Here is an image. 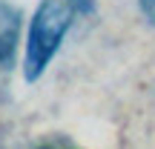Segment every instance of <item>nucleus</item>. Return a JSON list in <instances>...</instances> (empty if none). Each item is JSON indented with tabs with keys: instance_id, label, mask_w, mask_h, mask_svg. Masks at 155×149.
Here are the masks:
<instances>
[{
	"instance_id": "obj_1",
	"label": "nucleus",
	"mask_w": 155,
	"mask_h": 149,
	"mask_svg": "<svg viewBox=\"0 0 155 149\" xmlns=\"http://www.w3.org/2000/svg\"><path fill=\"white\" fill-rule=\"evenodd\" d=\"M78 6L72 0H43L38 6L32 17V26H29V37H26V75L29 83H35L43 69L49 66V60L55 57V52L61 49L63 37H66L69 26L75 20Z\"/></svg>"
},
{
	"instance_id": "obj_2",
	"label": "nucleus",
	"mask_w": 155,
	"mask_h": 149,
	"mask_svg": "<svg viewBox=\"0 0 155 149\" xmlns=\"http://www.w3.org/2000/svg\"><path fill=\"white\" fill-rule=\"evenodd\" d=\"M20 37V11L0 0V66H12Z\"/></svg>"
},
{
	"instance_id": "obj_3",
	"label": "nucleus",
	"mask_w": 155,
	"mask_h": 149,
	"mask_svg": "<svg viewBox=\"0 0 155 149\" xmlns=\"http://www.w3.org/2000/svg\"><path fill=\"white\" fill-rule=\"evenodd\" d=\"M138 6H141V11H144V17L155 26V0H138Z\"/></svg>"
}]
</instances>
